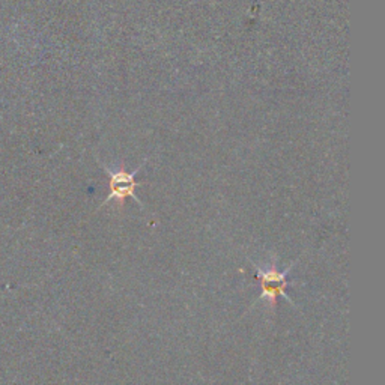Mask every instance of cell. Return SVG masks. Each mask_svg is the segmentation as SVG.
<instances>
[{"mask_svg":"<svg viewBox=\"0 0 385 385\" xmlns=\"http://www.w3.org/2000/svg\"><path fill=\"white\" fill-rule=\"evenodd\" d=\"M253 267L256 268V280L259 281L260 285V297L257 298V302L267 300L271 309H276L277 305V300L280 297L285 298L288 302L293 304L292 298L289 297V293L286 292L289 281H288V276L291 273V269L295 267V264H292L289 268H286L285 271H279L276 268V265H271L269 269H262L260 267H257L256 264H253Z\"/></svg>","mask_w":385,"mask_h":385,"instance_id":"1","label":"cell"},{"mask_svg":"<svg viewBox=\"0 0 385 385\" xmlns=\"http://www.w3.org/2000/svg\"><path fill=\"white\" fill-rule=\"evenodd\" d=\"M146 161H148V160H145V163ZM145 163H142L138 169H135V171L133 173H128L123 166H121L119 169H116V171H113V169L107 167L103 163V169H104L107 176H109L110 192H109V196L104 199V202L101 203V207L107 205V203H110L111 200H116L119 203V205H123V203H126V200L128 197H131V199H134L135 202H138L142 208H145V205L140 202V199L138 197V195H135V188L143 185L145 183H139V181L134 179V175L140 171V169L145 166Z\"/></svg>","mask_w":385,"mask_h":385,"instance_id":"2","label":"cell"}]
</instances>
